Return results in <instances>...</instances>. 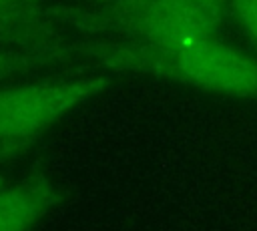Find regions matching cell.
<instances>
[{
    "mask_svg": "<svg viewBox=\"0 0 257 231\" xmlns=\"http://www.w3.org/2000/svg\"><path fill=\"white\" fill-rule=\"evenodd\" d=\"M58 40H64V36L54 26H18L0 22V46H26Z\"/></svg>",
    "mask_w": 257,
    "mask_h": 231,
    "instance_id": "7",
    "label": "cell"
},
{
    "mask_svg": "<svg viewBox=\"0 0 257 231\" xmlns=\"http://www.w3.org/2000/svg\"><path fill=\"white\" fill-rule=\"evenodd\" d=\"M54 10L60 26L145 44L221 36L231 20L227 0H76Z\"/></svg>",
    "mask_w": 257,
    "mask_h": 231,
    "instance_id": "2",
    "label": "cell"
},
{
    "mask_svg": "<svg viewBox=\"0 0 257 231\" xmlns=\"http://www.w3.org/2000/svg\"><path fill=\"white\" fill-rule=\"evenodd\" d=\"M231 18L243 28L247 38L257 48V0H227Z\"/></svg>",
    "mask_w": 257,
    "mask_h": 231,
    "instance_id": "8",
    "label": "cell"
},
{
    "mask_svg": "<svg viewBox=\"0 0 257 231\" xmlns=\"http://www.w3.org/2000/svg\"><path fill=\"white\" fill-rule=\"evenodd\" d=\"M0 22L60 28L54 8L46 6L44 0H0Z\"/></svg>",
    "mask_w": 257,
    "mask_h": 231,
    "instance_id": "6",
    "label": "cell"
},
{
    "mask_svg": "<svg viewBox=\"0 0 257 231\" xmlns=\"http://www.w3.org/2000/svg\"><path fill=\"white\" fill-rule=\"evenodd\" d=\"M110 72L96 68L36 80L0 84V141H36L76 106L110 84Z\"/></svg>",
    "mask_w": 257,
    "mask_h": 231,
    "instance_id": "3",
    "label": "cell"
},
{
    "mask_svg": "<svg viewBox=\"0 0 257 231\" xmlns=\"http://www.w3.org/2000/svg\"><path fill=\"white\" fill-rule=\"evenodd\" d=\"M58 187L42 173L0 191V231H32L58 203Z\"/></svg>",
    "mask_w": 257,
    "mask_h": 231,
    "instance_id": "4",
    "label": "cell"
},
{
    "mask_svg": "<svg viewBox=\"0 0 257 231\" xmlns=\"http://www.w3.org/2000/svg\"><path fill=\"white\" fill-rule=\"evenodd\" d=\"M82 52L90 68L110 74H149L213 94L257 100V58L221 36L171 44L92 38L82 42Z\"/></svg>",
    "mask_w": 257,
    "mask_h": 231,
    "instance_id": "1",
    "label": "cell"
},
{
    "mask_svg": "<svg viewBox=\"0 0 257 231\" xmlns=\"http://www.w3.org/2000/svg\"><path fill=\"white\" fill-rule=\"evenodd\" d=\"M6 185H8V181H6V177H4V175H0V191H2V189H4Z\"/></svg>",
    "mask_w": 257,
    "mask_h": 231,
    "instance_id": "10",
    "label": "cell"
},
{
    "mask_svg": "<svg viewBox=\"0 0 257 231\" xmlns=\"http://www.w3.org/2000/svg\"><path fill=\"white\" fill-rule=\"evenodd\" d=\"M34 141H0V165L26 153Z\"/></svg>",
    "mask_w": 257,
    "mask_h": 231,
    "instance_id": "9",
    "label": "cell"
},
{
    "mask_svg": "<svg viewBox=\"0 0 257 231\" xmlns=\"http://www.w3.org/2000/svg\"><path fill=\"white\" fill-rule=\"evenodd\" d=\"M76 62L90 68L84 62L82 42L72 44L66 40H58L26 46H0V84L8 82L12 76L40 72L54 66H68Z\"/></svg>",
    "mask_w": 257,
    "mask_h": 231,
    "instance_id": "5",
    "label": "cell"
}]
</instances>
